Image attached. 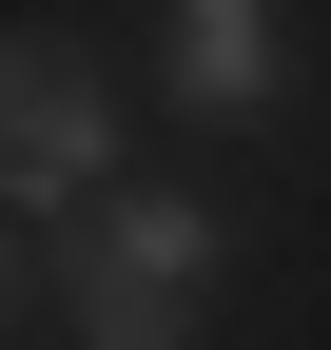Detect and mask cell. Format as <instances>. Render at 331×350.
I'll return each mask as SVG.
<instances>
[{
    "mask_svg": "<svg viewBox=\"0 0 331 350\" xmlns=\"http://www.w3.org/2000/svg\"><path fill=\"white\" fill-rule=\"evenodd\" d=\"M215 273H234V214L215 195H98L78 253H59V331L78 350H195Z\"/></svg>",
    "mask_w": 331,
    "mask_h": 350,
    "instance_id": "1",
    "label": "cell"
},
{
    "mask_svg": "<svg viewBox=\"0 0 331 350\" xmlns=\"http://www.w3.org/2000/svg\"><path fill=\"white\" fill-rule=\"evenodd\" d=\"M117 195V78L78 39H0V214H98Z\"/></svg>",
    "mask_w": 331,
    "mask_h": 350,
    "instance_id": "2",
    "label": "cell"
},
{
    "mask_svg": "<svg viewBox=\"0 0 331 350\" xmlns=\"http://www.w3.org/2000/svg\"><path fill=\"white\" fill-rule=\"evenodd\" d=\"M273 0H176V98L195 117H273Z\"/></svg>",
    "mask_w": 331,
    "mask_h": 350,
    "instance_id": "3",
    "label": "cell"
},
{
    "mask_svg": "<svg viewBox=\"0 0 331 350\" xmlns=\"http://www.w3.org/2000/svg\"><path fill=\"white\" fill-rule=\"evenodd\" d=\"M39 312V253H20V214H0V331H20Z\"/></svg>",
    "mask_w": 331,
    "mask_h": 350,
    "instance_id": "4",
    "label": "cell"
}]
</instances>
